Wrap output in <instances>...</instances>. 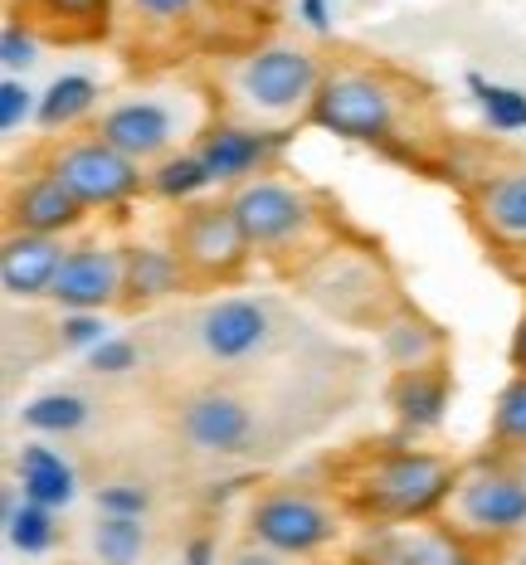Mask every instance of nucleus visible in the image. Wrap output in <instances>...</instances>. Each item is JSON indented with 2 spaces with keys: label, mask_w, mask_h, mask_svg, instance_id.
Here are the masks:
<instances>
[{
  "label": "nucleus",
  "mask_w": 526,
  "mask_h": 565,
  "mask_svg": "<svg viewBox=\"0 0 526 565\" xmlns=\"http://www.w3.org/2000/svg\"><path fill=\"white\" fill-rule=\"evenodd\" d=\"M459 488V468L429 449H380L361 454L346 478V498L371 522H429L449 508Z\"/></svg>",
  "instance_id": "f257e3e1"
},
{
  "label": "nucleus",
  "mask_w": 526,
  "mask_h": 565,
  "mask_svg": "<svg viewBox=\"0 0 526 565\" xmlns=\"http://www.w3.org/2000/svg\"><path fill=\"white\" fill-rule=\"evenodd\" d=\"M409 103L415 98H405V88L395 84L390 68L342 64V68H326L308 122L322 127V132H332V137L385 147V141H400Z\"/></svg>",
  "instance_id": "f03ea898"
},
{
  "label": "nucleus",
  "mask_w": 526,
  "mask_h": 565,
  "mask_svg": "<svg viewBox=\"0 0 526 565\" xmlns=\"http://www.w3.org/2000/svg\"><path fill=\"white\" fill-rule=\"evenodd\" d=\"M326 68L318 54L302 44H264L249 58H239L229 74L234 98L244 103V113L264 117V122H288V117H308L318 103Z\"/></svg>",
  "instance_id": "7ed1b4c3"
},
{
  "label": "nucleus",
  "mask_w": 526,
  "mask_h": 565,
  "mask_svg": "<svg viewBox=\"0 0 526 565\" xmlns=\"http://www.w3.org/2000/svg\"><path fill=\"white\" fill-rule=\"evenodd\" d=\"M229 210L244 225V234H249L254 254H268V258L298 254L302 244L312 239V230H318V210H312V200L302 195L298 185L273 181V175H254V181L234 185Z\"/></svg>",
  "instance_id": "20e7f679"
},
{
  "label": "nucleus",
  "mask_w": 526,
  "mask_h": 565,
  "mask_svg": "<svg viewBox=\"0 0 526 565\" xmlns=\"http://www.w3.org/2000/svg\"><path fill=\"white\" fill-rule=\"evenodd\" d=\"M171 249L191 282H234L249 268L254 244L234 220L229 200H201V205H185V215L175 220Z\"/></svg>",
  "instance_id": "39448f33"
},
{
  "label": "nucleus",
  "mask_w": 526,
  "mask_h": 565,
  "mask_svg": "<svg viewBox=\"0 0 526 565\" xmlns=\"http://www.w3.org/2000/svg\"><path fill=\"white\" fill-rule=\"evenodd\" d=\"M50 171L68 185L88 210H108V205H127L137 191L147 185V171L132 157H122L117 147H108L98 132L74 137L64 147L50 151Z\"/></svg>",
  "instance_id": "423d86ee"
},
{
  "label": "nucleus",
  "mask_w": 526,
  "mask_h": 565,
  "mask_svg": "<svg viewBox=\"0 0 526 565\" xmlns=\"http://www.w3.org/2000/svg\"><path fill=\"white\" fill-rule=\"evenodd\" d=\"M336 532H342L336 512L302 488H273L249 508V536L278 556H318L326 541H336Z\"/></svg>",
  "instance_id": "0eeeda50"
},
{
  "label": "nucleus",
  "mask_w": 526,
  "mask_h": 565,
  "mask_svg": "<svg viewBox=\"0 0 526 565\" xmlns=\"http://www.w3.org/2000/svg\"><path fill=\"white\" fill-rule=\"evenodd\" d=\"M453 526L468 536H517L526 526V478L512 468L477 463L459 473V488L449 498Z\"/></svg>",
  "instance_id": "6e6552de"
},
{
  "label": "nucleus",
  "mask_w": 526,
  "mask_h": 565,
  "mask_svg": "<svg viewBox=\"0 0 526 565\" xmlns=\"http://www.w3.org/2000/svg\"><path fill=\"white\" fill-rule=\"evenodd\" d=\"M361 565H477L468 532L443 522H371L356 546Z\"/></svg>",
  "instance_id": "1a4fd4ad"
},
{
  "label": "nucleus",
  "mask_w": 526,
  "mask_h": 565,
  "mask_svg": "<svg viewBox=\"0 0 526 565\" xmlns=\"http://www.w3.org/2000/svg\"><path fill=\"white\" fill-rule=\"evenodd\" d=\"M93 132L122 151V157H132L137 167H147V161H167L175 151V141L185 132V117L167 98H127V103H112L93 122Z\"/></svg>",
  "instance_id": "9d476101"
},
{
  "label": "nucleus",
  "mask_w": 526,
  "mask_h": 565,
  "mask_svg": "<svg viewBox=\"0 0 526 565\" xmlns=\"http://www.w3.org/2000/svg\"><path fill=\"white\" fill-rule=\"evenodd\" d=\"M302 282H308V292L322 302V308H332L336 317H371L376 312L380 322L390 312H385V278L380 268L371 264V258L351 254V249H326L318 254V264L302 274Z\"/></svg>",
  "instance_id": "9b49d317"
},
{
  "label": "nucleus",
  "mask_w": 526,
  "mask_h": 565,
  "mask_svg": "<svg viewBox=\"0 0 526 565\" xmlns=\"http://www.w3.org/2000/svg\"><path fill=\"white\" fill-rule=\"evenodd\" d=\"M268 337H273V308L264 298H219L195 322V341L219 366L259 356L268 347Z\"/></svg>",
  "instance_id": "f8f14e48"
},
{
  "label": "nucleus",
  "mask_w": 526,
  "mask_h": 565,
  "mask_svg": "<svg viewBox=\"0 0 526 565\" xmlns=\"http://www.w3.org/2000/svg\"><path fill=\"white\" fill-rule=\"evenodd\" d=\"M50 298L64 312H103L112 302H122V249L98 239L74 244L64 268H58Z\"/></svg>",
  "instance_id": "ddd939ff"
},
{
  "label": "nucleus",
  "mask_w": 526,
  "mask_h": 565,
  "mask_svg": "<svg viewBox=\"0 0 526 565\" xmlns=\"http://www.w3.org/2000/svg\"><path fill=\"white\" fill-rule=\"evenodd\" d=\"M175 429H181V439L201 454H244L254 444L249 405L229 391H195L191 399H181Z\"/></svg>",
  "instance_id": "4468645a"
},
{
  "label": "nucleus",
  "mask_w": 526,
  "mask_h": 565,
  "mask_svg": "<svg viewBox=\"0 0 526 565\" xmlns=\"http://www.w3.org/2000/svg\"><path fill=\"white\" fill-rule=\"evenodd\" d=\"M6 210H10V234H50V239L78 230L84 225V215H88V205L68 191L50 167L25 175L20 185H10V205Z\"/></svg>",
  "instance_id": "2eb2a0df"
},
{
  "label": "nucleus",
  "mask_w": 526,
  "mask_h": 565,
  "mask_svg": "<svg viewBox=\"0 0 526 565\" xmlns=\"http://www.w3.org/2000/svg\"><path fill=\"white\" fill-rule=\"evenodd\" d=\"M278 132H259V127H234V122H219V127H205L201 137V161L210 171L215 185H244L254 175H264L268 157L278 151Z\"/></svg>",
  "instance_id": "dca6fc26"
},
{
  "label": "nucleus",
  "mask_w": 526,
  "mask_h": 565,
  "mask_svg": "<svg viewBox=\"0 0 526 565\" xmlns=\"http://www.w3.org/2000/svg\"><path fill=\"white\" fill-rule=\"evenodd\" d=\"M64 258H68L64 239H50V234H6V249H0V282H6V292L15 302L50 298Z\"/></svg>",
  "instance_id": "f3484780"
},
{
  "label": "nucleus",
  "mask_w": 526,
  "mask_h": 565,
  "mask_svg": "<svg viewBox=\"0 0 526 565\" xmlns=\"http://www.w3.org/2000/svg\"><path fill=\"white\" fill-rule=\"evenodd\" d=\"M449 395H453L449 356L429 361V366H415V371H395V381H390V409L405 434L439 429L443 409H449Z\"/></svg>",
  "instance_id": "a211bd4d"
},
{
  "label": "nucleus",
  "mask_w": 526,
  "mask_h": 565,
  "mask_svg": "<svg viewBox=\"0 0 526 565\" xmlns=\"http://www.w3.org/2000/svg\"><path fill=\"white\" fill-rule=\"evenodd\" d=\"M473 215L497 244L526 249V167L483 175L473 191Z\"/></svg>",
  "instance_id": "6ab92c4d"
},
{
  "label": "nucleus",
  "mask_w": 526,
  "mask_h": 565,
  "mask_svg": "<svg viewBox=\"0 0 526 565\" xmlns=\"http://www.w3.org/2000/svg\"><path fill=\"white\" fill-rule=\"evenodd\" d=\"M185 268L175 249H157V244H127L122 249V308H151V302L171 298L185 288Z\"/></svg>",
  "instance_id": "aec40b11"
},
{
  "label": "nucleus",
  "mask_w": 526,
  "mask_h": 565,
  "mask_svg": "<svg viewBox=\"0 0 526 565\" xmlns=\"http://www.w3.org/2000/svg\"><path fill=\"white\" fill-rule=\"evenodd\" d=\"M15 488L25 502H40V508H68L78 492V473L64 454H54L50 444H25L15 454Z\"/></svg>",
  "instance_id": "412c9836"
},
{
  "label": "nucleus",
  "mask_w": 526,
  "mask_h": 565,
  "mask_svg": "<svg viewBox=\"0 0 526 565\" xmlns=\"http://www.w3.org/2000/svg\"><path fill=\"white\" fill-rule=\"evenodd\" d=\"M380 351L395 371H415V366H429V361H443L449 356V341L429 317H419L415 308H395L390 317L380 322Z\"/></svg>",
  "instance_id": "4be33fe9"
},
{
  "label": "nucleus",
  "mask_w": 526,
  "mask_h": 565,
  "mask_svg": "<svg viewBox=\"0 0 526 565\" xmlns=\"http://www.w3.org/2000/svg\"><path fill=\"white\" fill-rule=\"evenodd\" d=\"M112 0H25V25L54 40H93L108 30Z\"/></svg>",
  "instance_id": "5701e85b"
},
{
  "label": "nucleus",
  "mask_w": 526,
  "mask_h": 565,
  "mask_svg": "<svg viewBox=\"0 0 526 565\" xmlns=\"http://www.w3.org/2000/svg\"><path fill=\"white\" fill-rule=\"evenodd\" d=\"M93 108H98V84H93L88 74H64V78H54L50 93L40 98L34 122H40L44 132H58V127L84 122Z\"/></svg>",
  "instance_id": "b1692460"
},
{
  "label": "nucleus",
  "mask_w": 526,
  "mask_h": 565,
  "mask_svg": "<svg viewBox=\"0 0 526 565\" xmlns=\"http://www.w3.org/2000/svg\"><path fill=\"white\" fill-rule=\"evenodd\" d=\"M6 536L20 556H44V551H54V541H58L54 512L40 508V502H25V498H15V492H6Z\"/></svg>",
  "instance_id": "393cba45"
},
{
  "label": "nucleus",
  "mask_w": 526,
  "mask_h": 565,
  "mask_svg": "<svg viewBox=\"0 0 526 565\" xmlns=\"http://www.w3.org/2000/svg\"><path fill=\"white\" fill-rule=\"evenodd\" d=\"M205 185H215V181H210L201 151H171L167 161H157V167L147 171V191L161 200H181V205L201 195Z\"/></svg>",
  "instance_id": "a878e982"
},
{
  "label": "nucleus",
  "mask_w": 526,
  "mask_h": 565,
  "mask_svg": "<svg viewBox=\"0 0 526 565\" xmlns=\"http://www.w3.org/2000/svg\"><path fill=\"white\" fill-rule=\"evenodd\" d=\"M25 429L34 434H74L93 419V405L78 391H50V395H34L25 409H20Z\"/></svg>",
  "instance_id": "bb28decb"
},
{
  "label": "nucleus",
  "mask_w": 526,
  "mask_h": 565,
  "mask_svg": "<svg viewBox=\"0 0 526 565\" xmlns=\"http://www.w3.org/2000/svg\"><path fill=\"white\" fill-rule=\"evenodd\" d=\"M93 551H98V565H137L147 551L142 516H98V526H93Z\"/></svg>",
  "instance_id": "cd10ccee"
},
{
  "label": "nucleus",
  "mask_w": 526,
  "mask_h": 565,
  "mask_svg": "<svg viewBox=\"0 0 526 565\" xmlns=\"http://www.w3.org/2000/svg\"><path fill=\"white\" fill-rule=\"evenodd\" d=\"M493 444L502 454H526V375H512L493 399Z\"/></svg>",
  "instance_id": "c85d7f7f"
},
{
  "label": "nucleus",
  "mask_w": 526,
  "mask_h": 565,
  "mask_svg": "<svg viewBox=\"0 0 526 565\" xmlns=\"http://www.w3.org/2000/svg\"><path fill=\"white\" fill-rule=\"evenodd\" d=\"M468 88L477 93V108H483V117L497 127V132H522L526 127V93L487 84L483 74H468Z\"/></svg>",
  "instance_id": "c756f323"
},
{
  "label": "nucleus",
  "mask_w": 526,
  "mask_h": 565,
  "mask_svg": "<svg viewBox=\"0 0 526 565\" xmlns=\"http://www.w3.org/2000/svg\"><path fill=\"white\" fill-rule=\"evenodd\" d=\"M98 512L103 516H147L151 512L147 482H103L98 488Z\"/></svg>",
  "instance_id": "7c9ffc66"
},
{
  "label": "nucleus",
  "mask_w": 526,
  "mask_h": 565,
  "mask_svg": "<svg viewBox=\"0 0 526 565\" xmlns=\"http://www.w3.org/2000/svg\"><path fill=\"white\" fill-rule=\"evenodd\" d=\"M122 10L137 25H181L201 10V0H122Z\"/></svg>",
  "instance_id": "2f4dec72"
},
{
  "label": "nucleus",
  "mask_w": 526,
  "mask_h": 565,
  "mask_svg": "<svg viewBox=\"0 0 526 565\" xmlns=\"http://www.w3.org/2000/svg\"><path fill=\"white\" fill-rule=\"evenodd\" d=\"M34 54H40V40H34V30L25 20H6V30H0V64L15 74V68H30Z\"/></svg>",
  "instance_id": "473e14b6"
},
{
  "label": "nucleus",
  "mask_w": 526,
  "mask_h": 565,
  "mask_svg": "<svg viewBox=\"0 0 526 565\" xmlns=\"http://www.w3.org/2000/svg\"><path fill=\"white\" fill-rule=\"evenodd\" d=\"M34 113H40L34 93H30L25 84H20L15 74H10L6 84H0V127H6V132H20V127H25Z\"/></svg>",
  "instance_id": "72a5a7b5"
},
{
  "label": "nucleus",
  "mask_w": 526,
  "mask_h": 565,
  "mask_svg": "<svg viewBox=\"0 0 526 565\" xmlns=\"http://www.w3.org/2000/svg\"><path fill=\"white\" fill-rule=\"evenodd\" d=\"M58 341L74 351H93L108 341V327H103V312H64L58 322Z\"/></svg>",
  "instance_id": "f704fd0d"
},
{
  "label": "nucleus",
  "mask_w": 526,
  "mask_h": 565,
  "mask_svg": "<svg viewBox=\"0 0 526 565\" xmlns=\"http://www.w3.org/2000/svg\"><path fill=\"white\" fill-rule=\"evenodd\" d=\"M88 361H93V371H103V375H127L137 366V347L127 337H108L103 347L88 351Z\"/></svg>",
  "instance_id": "c9c22d12"
},
{
  "label": "nucleus",
  "mask_w": 526,
  "mask_h": 565,
  "mask_svg": "<svg viewBox=\"0 0 526 565\" xmlns=\"http://www.w3.org/2000/svg\"><path fill=\"white\" fill-rule=\"evenodd\" d=\"M229 565H288V556H278V551H268V546H259V541H254V546H244Z\"/></svg>",
  "instance_id": "e433bc0d"
},
{
  "label": "nucleus",
  "mask_w": 526,
  "mask_h": 565,
  "mask_svg": "<svg viewBox=\"0 0 526 565\" xmlns=\"http://www.w3.org/2000/svg\"><path fill=\"white\" fill-rule=\"evenodd\" d=\"M512 375H526V308H522V317H517V327H512Z\"/></svg>",
  "instance_id": "4c0bfd02"
},
{
  "label": "nucleus",
  "mask_w": 526,
  "mask_h": 565,
  "mask_svg": "<svg viewBox=\"0 0 526 565\" xmlns=\"http://www.w3.org/2000/svg\"><path fill=\"white\" fill-rule=\"evenodd\" d=\"M185 565H219L215 561V541H210V536L185 541Z\"/></svg>",
  "instance_id": "58836bf2"
},
{
  "label": "nucleus",
  "mask_w": 526,
  "mask_h": 565,
  "mask_svg": "<svg viewBox=\"0 0 526 565\" xmlns=\"http://www.w3.org/2000/svg\"><path fill=\"white\" fill-rule=\"evenodd\" d=\"M298 6H302V15H308L312 30H326V0H298Z\"/></svg>",
  "instance_id": "ea45409f"
}]
</instances>
